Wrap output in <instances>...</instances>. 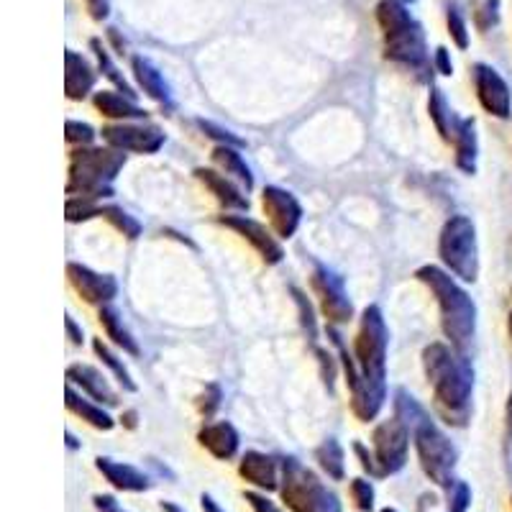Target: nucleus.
<instances>
[{"label":"nucleus","instance_id":"b1692460","mask_svg":"<svg viewBox=\"0 0 512 512\" xmlns=\"http://www.w3.org/2000/svg\"><path fill=\"white\" fill-rule=\"evenodd\" d=\"M64 405H67V410H70V413H75L77 418H82L85 423H90L93 428H98V431H111L113 425H116L113 415L108 413V410H105L100 402L85 400V397L75 390V384H70V382H67V387H64Z\"/></svg>","mask_w":512,"mask_h":512},{"label":"nucleus","instance_id":"9b49d317","mask_svg":"<svg viewBox=\"0 0 512 512\" xmlns=\"http://www.w3.org/2000/svg\"><path fill=\"white\" fill-rule=\"evenodd\" d=\"M100 136L118 152L154 154L164 146V131L152 123H111L103 126Z\"/></svg>","mask_w":512,"mask_h":512},{"label":"nucleus","instance_id":"c756f323","mask_svg":"<svg viewBox=\"0 0 512 512\" xmlns=\"http://www.w3.org/2000/svg\"><path fill=\"white\" fill-rule=\"evenodd\" d=\"M315 461L323 469V474L333 482H344L346 479V454L336 438H328V441L315 448Z\"/></svg>","mask_w":512,"mask_h":512},{"label":"nucleus","instance_id":"a211bd4d","mask_svg":"<svg viewBox=\"0 0 512 512\" xmlns=\"http://www.w3.org/2000/svg\"><path fill=\"white\" fill-rule=\"evenodd\" d=\"M98 72L82 54L67 49L64 52V95L70 100H85L93 93Z\"/></svg>","mask_w":512,"mask_h":512},{"label":"nucleus","instance_id":"1a4fd4ad","mask_svg":"<svg viewBox=\"0 0 512 512\" xmlns=\"http://www.w3.org/2000/svg\"><path fill=\"white\" fill-rule=\"evenodd\" d=\"M387 346H390V331H387L382 310L377 305H369L361 313L359 333L354 341V356L361 374L387 379Z\"/></svg>","mask_w":512,"mask_h":512},{"label":"nucleus","instance_id":"f704fd0d","mask_svg":"<svg viewBox=\"0 0 512 512\" xmlns=\"http://www.w3.org/2000/svg\"><path fill=\"white\" fill-rule=\"evenodd\" d=\"M100 208L98 200L93 198H70L67 200V208H64V216L70 223H80V221H90V218H98L100 216Z\"/></svg>","mask_w":512,"mask_h":512},{"label":"nucleus","instance_id":"603ef678","mask_svg":"<svg viewBox=\"0 0 512 512\" xmlns=\"http://www.w3.org/2000/svg\"><path fill=\"white\" fill-rule=\"evenodd\" d=\"M505 425H507V438L512 441V390L510 397H507V408H505Z\"/></svg>","mask_w":512,"mask_h":512},{"label":"nucleus","instance_id":"4c0bfd02","mask_svg":"<svg viewBox=\"0 0 512 512\" xmlns=\"http://www.w3.org/2000/svg\"><path fill=\"white\" fill-rule=\"evenodd\" d=\"M497 24H500V0H479L474 8V26L479 31H489Z\"/></svg>","mask_w":512,"mask_h":512},{"label":"nucleus","instance_id":"412c9836","mask_svg":"<svg viewBox=\"0 0 512 512\" xmlns=\"http://www.w3.org/2000/svg\"><path fill=\"white\" fill-rule=\"evenodd\" d=\"M198 441L200 446L208 448L210 454L216 456L218 461H231L233 456L239 454V446H241L239 431H236L233 423H228V420L203 425L198 433Z\"/></svg>","mask_w":512,"mask_h":512},{"label":"nucleus","instance_id":"de8ad7c7","mask_svg":"<svg viewBox=\"0 0 512 512\" xmlns=\"http://www.w3.org/2000/svg\"><path fill=\"white\" fill-rule=\"evenodd\" d=\"M93 502H95V510L98 512H126L121 507V502H118L113 495H95Z\"/></svg>","mask_w":512,"mask_h":512},{"label":"nucleus","instance_id":"8fccbe9b","mask_svg":"<svg viewBox=\"0 0 512 512\" xmlns=\"http://www.w3.org/2000/svg\"><path fill=\"white\" fill-rule=\"evenodd\" d=\"M64 328H67V336H70L72 344L82 346V341H85V338H82V328L77 326L75 318H70V315H67V318H64Z\"/></svg>","mask_w":512,"mask_h":512},{"label":"nucleus","instance_id":"f3484780","mask_svg":"<svg viewBox=\"0 0 512 512\" xmlns=\"http://www.w3.org/2000/svg\"><path fill=\"white\" fill-rule=\"evenodd\" d=\"M67 382L80 387L82 395H88L90 400L100 402L105 408H116L118 402H121L118 400V392L108 382V377L95 367H90V364H72L67 369Z\"/></svg>","mask_w":512,"mask_h":512},{"label":"nucleus","instance_id":"bf43d9fd","mask_svg":"<svg viewBox=\"0 0 512 512\" xmlns=\"http://www.w3.org/2000/svg\"><path fill=\"white\" fill-rule=\"evenodd\" d=\"M402 3H405V6H408V3H415V0H402Z\"/></svg>","mask_w":512,"mask_h":512},{"label":"nucleus","instance_id":"6ab92c4d","mask_svg":"<svg viewBox=\"0 0 512 512\" xmlns=\"http://www.w3.org/2000/svg\"><path fill=\"white\" fill-rule=\"evenodd\" d=\"M280 469L272 456L262 454V451H246L239 461V474L251 484V487L262 489V492H272L280 489Z\"/></svg>","mask_w":512,"mask_h":512},{"label":"nucleus","instance_id":"473e14b6","mask_svg":"<svg viewBox=\"0 0 512 512\" xmlns=\"http://www.w3.org/2000/svg\"><path fill=\"white\" fill-rule=\"evenodd\" d=\"M100 218H105V221L111 223L116 231H121L126 239L134 241L141 236V223L136 221L134 216H128L126 210L118 208V205H103V208H100Z\"/></svg>","mask_w":512,"mask_h":512},{"label":"nucleus","instance_id":"ea45409f","mask_svg":"<svg viewBox=\"0 0 512 512\" xmlns=\"http://www.w3.org/2000/svg\"><path fill=\"white\" fill-rule=\"evenodd\" d=\"M448 492V512H466L472 505V487L461 479H456L454 487L446 489Z\"/></svg>","mask_w":512,"mask_h":512},{"label":"nucleus","instance_id":"37998d69","mask_svg":"<svg viewBox=\"0 0 512 512\" xmlns=\"http://www.w3.org/2000/svg\"><path fill=\"white\" fill-rule=\"evenodd\" d=\"M221 397V387H218V384H208V387H205V395L198 400L200 413H203L205 418L216 415V410L221 408Z\"/></svg>","mask_w":512,"mask_h":512},{"label":"nucleus","instance_id":"39448f33","mask_svg":"<svg viewBox=\"0 0 512 512\" xmlns=\"http://www.w3.org/2000/svg\"><path fill=\"white\" fill-rule=\"evenodd\" d=\"M280 495L292 512H344V505L333 489L320 482L315 472L303 466L295 456L282 459Z\"/></svg>","mask_w":512,"mask_h":512},{"label":"nucleus","instance_id":"f257e3e1","mask_svg":"<svg viewBox=\"0 0 512 512\" xmlns=\"http://www.w3.org/2000/svg\"><path fill=\"white\" fill-rule=\"evenodd\" d=\"M423 369L433 387L436 410L448 425L464 428L472 418L474 367L464 351L451 344H431L423 351Z\"/></svg>","mask_w":512,"mask_h":512},{"label":"nucleus","instance_id":"79ce46f5","mask_svg":"<svg viewBox=\"0 0 512 512\" xmlns=\"http://www.w3.org/2000/svg\"><path fill=\"white\" fill-rule=\"evenodd\" d=\"M244 497L254 512H282V507L277 505L267 492H262V489H249Z\"/></svg>","mask_w":512,"mask_h":512},{"label":"nucleus","instance_id":"ddd939ff","mask_svg":"<svg viewBox=\"0 0 512 512\" xmlns=\"http://www.w3.org/2000/svg\"><path fill=\"white\" fill-rule=\"evenodd\" d=\"M472 80L474 90H477V100L484 111H487L489 116L507 121V118L512 116V95L510 88H507L505 77H502L495 67L479 62L472 67Z\"/></svg>","mask_w":512,"mask_h":512},{"label":"nucleus","instance_id":"6e6552de","mask_svg":"<svg viewBox=\"0 0 512 512\" xmlns=\"http://www.w3.org/2000/svg\"><path fill=\"white\" fill-rule=\"evenodd\" d=\"M328 336H331V341L338 349V356H341V367H344L346 384H349L351 392V410H354V415L361 423H372L382 413L384 400H387V379H374L361 374L356 356L349 354L344 341H341V333L333 326H328Z\"/></svg>","mask_w":512,"mask_h":512},{"label":"nucleus","instance_id":"aec40b11","mask_svg":"<svg viewBox=\"0 0 512 512\" xmlns=\"http://www.w3.org/2000/svg\"><path fill=\"white\" fill-rule=\"evenodd\" d=\"M95 466H98V472L105 477V482H111L121 492H134V495H139V492L152 489V479L146 477L141 469H136V466L108 459V456H98Z\"/></svg>","mask_w":512,"mask_h":512},{"label":"nucleus","instance_id":"423d86ee","mask_svg":"<svg viewBox=\"0 0 512 512\" xmlns=\"http://www.w3.org/2000/svg\"><path fill=\"white\" fill-rule=\"evenodd\" d=\"M413 443L425 477L441 489L454 487V469L456 461H459V451L451 443V438L438 428V423L431 415L420 420L413 428Z\"/></svg>","mask_w":512,"mask_h":512},{"label":"nucleus","instance_id":"72a5a7b5","mask_svg":"<svg viewBox=\"0 0 512 512\" xmlns=\"http://www.w3.org/2000/svg\"><path fill=\"white\" fill-rule=\"evenodd\" d=\"M351 502L356 505L359 512H374V500H377V492H374V484L364 477L351 479L349 484Z\"/></svg>","mask_w":512,"mask_h":512},{"label":"nucleus","instance_id":"20e7f679","mask_svg":"<svg viewBox=\"0 0 512 512\" xmlns=\"http://www.w3.org/2000/svg\"><path fill=\"white\" fill-rule=\"evenodd\" d=\"M126 164V152H118L113 146H77L70 154V182L67 195L70 198H111L113 180Z\"/></svg>","mask_w":512,"mask_h":512},{"label":"nucleus","instance_id":"5701e85b","mask_svg":"<svg viewBox=\"0 0 512 512\" xmlns=\"http://www.w3.org/2000/svg\"><path fill=\"white\" fill-rule=\"evenodd\" d=\"M93 105L98 108L100 116L113 118V121L131 123V121H146V111L141 105H136L134 98L116 93V90H100L95 93Z\"/></svg>","mask_w":512,"mask_h":512},{"label":"nucleus","instance_id":"9d476101","mask_svg":"<svg viewBox=\"0 0 512 512\" xmlns=\"http://www.w3.org/2000/svg\"><path fill=\"white\" fill-rule=\"evenodd\" d=\"M410 428L400 418H390L379 423L372 433V451L379 466V477H392L402 472L408 464Z\"/></svg>","mask_w":512,"mask_h":512},{"label":"nucleus","instance_id":"0eeeda50","mask_svg":"<svg viewBox=\"0 0 512 512\" xmlns=\"http://www.w3.org/2000/svg\"><path fill=\"white\" fill-rule=\"evenodd\" d=\"M438 256L446 272L459 277L461 282H477L479 277V246L477 228L472 218L451 216L438 239Z\"/></svg>","mask_w":512,"mask_h":512},{"label":"nucleus","instance_id":"58836bf2","mask_svg":"<svg viewBox=\"0 0 512 512\" xmlns=\"http://www.w3.org/2000/svg\"><path fill=\"white\" fill-rule=\"evenodd\" d=\"M95 128L82 121H67L64 126V141L72 146H90L95 141Z\"/></svg>","mask_w":512,"mask_h":512},{"label":"nucleus","instance_id":"7c9ffc66","mask_svg":"<svg viewBox=\"0 0 512 512\" xmlns=\"http://www.w3.org/2000/svg\"><path fill=\"white\" fill-rule=\"evenodd\" d=\"M90 47H93L95 59H98L100 75H103L105 80H111L113 85H116V88H118V93H123V95H128V98L136 100L134 88H131L126 77L121 75V70H118V67H116V62H113V57H111V54H108V47H105L103 41L93 39V41H90Z\"/></svg>","mask_w":512,"mask_h":512},{"label":"nucleus","instance_id":"49530a36","mask_svg":"<svg viewBox=\"0 0 512 512\" xmlns=\"http://www.w3.org/2000/svg\"><path fill=\"white\" fill-rule=\"evenodd\" d=\"M315 354H318L320 367H323V377H326L328 390H333V377H336V364H333V356L328 354L326 349H315Z\"/></svg>","mask_w":512,"mask_h":512},{"label":"nucleus","instance_id":"2eb2a0df","mask_svg":"<svg viewBox=\"0 0 512 512\" xmlns=\"http://www.w3.org/2000/svg\"><path fill=\"white\" fill-rule=\"evenodd\" d=\"M218 221H221V226L239 233L241 239L249 241L256 249V254L262 256L267 264H280L282 259H285V249H282V244L277 241L280 236H272V231H269L264 223L254 221V218L249 216H221Z\"/></svg>","mask_w":512,"mask_h":512},{"label":"nucleus","instance_id":"393cba45","mask_svg":"<svg viewBox=\"0 0 512 512\" xmlns=\"http://www.w3.org/2000/svg\"><path fill=\"white\" fill-rule=\"evenodd\" d=\"M131 70H134V77H136V82H139V88L144 90L149 98L157 100V103H162V105H167V108H172V93H169L167 80H164V75L157 70V64H154L152 59H146V57H141V54H136V57L131 59Z\"/></svg>","mask_w":512,"mask_h":512},{"label":"nucleus","instance_id":"c9c22d12","mask_svg":"<svg viewBox=\"0 0 512 512\" xmlns=\"http://www.w3.org/2000/svg\"><path fill=\"white\" fill-rule=\"evenodd\" d=\"M446 24H448V34H451L456 47L469 49V26H466V18L459 6H448Z\"/></svg>","mask_w":512,"mask_h":512},{"label":"nucleus","instance_id":"f03ea898","mask_svg":"<svg viewBox=\"0 0 512 512\" xmlns=\"http://www.w3.org/2000/svg\"><path fill=\"white\" fill-rule=\"evenodd\" d=\"M377 24L384 36V57L400 67H408L418 75V80H428L433 75V64L425 47V31L410 16L408 6L402 0H379Z\"/></svg>","mask_w":512,"mask_h":512},{"label":"nucleus","instance_id":"3c124183","mask_svg":"<svg viewBox=\"0 0 512 512\" xmlns=\"http://www.w3.org/2000/svg\"><path fill=\"white\" fill-rule=\"evenodd\" d=\"M200 505H203L205 512H226V510H221V505H218V502L213 500V497H210V495L200 497Z\"/></svg>","mask_w":512,"mask_h":512},{"label":"nucleus","instance_id":"a18cd8bd","mask_svg":"<svg viewBox=\"0 0 512 512\" xmlns=\"http://www.w3.org/2000/svg\"><path fill=\"white\" fill-rule=\"evenodd\" d=\"M433 67H436L438 75L451 77L454 75V62H451V52L446 47H438L436 54H433Z\"/></svg>","mask_w":512,"mask_h":512},{"label":"nucleus","instance_id":"2f4dec72","mask_svg":"<svg viewBox=\"0 0 512 512\" xmlns=\"http://www.w3.org/2000/svg\"><path fill=\"white\" fill-rule=\"evenodd\" d=\"M93 351H95V356H98V359L103 361L105 367L111 369L113 377L118 379V384H121L123 390H126V392H136V390H139L134 379H131V374H128V369L123 367V361L118 359V356L113 354V351L103 344V338H95V341H93Z\"/></svg>","mask_w":512,"mask_h":512},{"label":"nucleus","instance_id":"c03bdc74","mask_svg":"<svg viewBox=\"0 0 512 512\" xmlns=\"http://www.w3.org/2000/svg\"><path fill=\"white\" fill-rule=\"evenodd\" d=\"M354 454H356V459H359L361 469H364V472H367L369 477L382 479V477H379V466H377V459H374V451H372V454H369V448L364 446V443L356 441L354 443Z\"/></svg>","mask_w":512,"mask_h":512},{"label":"nucleus","instance_id":"09e8293b","mask_svg":"<svg viewBox=\"0 0 512 512\" xmlns=\"http://www.w3.org/2000/svg\"><path fill=\"white\" fill-rule=\"evenodd\" d=\"M88 3V11L95 21H103L111 13V0H85Z\"/></svg>","mask_w":512,"mask_h":512},{"label":"nucleus","instance_id":"a19ab883","mask_svg":"<svg viewBox=\"0 0 512 512\" xmlns=\"http://www.w3.org/2000/svg\"><path fill=\"white\" fill-rule=\"evenodd\" d=\"M198 126H200V131L208 136V139H216L221 146H236V149H241V146H244V139H239L236 134H231L228 128H221V126H216V123L203 121V118H198Z\"/></svg>","mask_w":512,"mask_h":512},{"label":"nucleus","instance_id":"cd10ccee","mask_svg":"<svg viewBox=\"0 0 512 512\" xmlns=\"http://www.w3.org/2000/svg\"><path fill=\"white\" fill-rule=\"evenodd\" d=\"M428 113H431V121L436 123L441 139L446 141V144H454L456 131H459L461 126V118L451 111V105H448L443 90L438 88L431 90V98H428Z\"/></svg>","mask_w":512,"mask_h":512},{"label":"nucleus","instance_id":"4d7b16f0","mask_svg":"<svg viewBox=\"0 0 512 512\" xmlns=\"http://www.w3.org/2000/svg\"><path fill=\"white\" fill-rule=\"evenodd\" d=\"M507 333H510V341H512V313L507 315Z\"/></svg>","mask_w":512,"mask_h":512},{"label":"nucleus","instance_id":"864d4df0","mask_svg":"<svg viewBox=\"0 0 512 512\" xmlns=\"http://www.w3.org/2000/svg\"><path fill=\"white\" fill-rule=\"evenodd\" d=\"M136 418H139V415H136V410H126V413L121 415V423L126 425V428H131V431H134V428H136Z\"/></svg>","mask_w":512,"mask_h":512},{"label":"nucleus","instance_id":"dca6fc26","mask_svg":"<svg viewBox=\"0 0 512 512\" xmlns=\"http://www.w3.org/2000/svg\"><path fill=\"white\" fill-rule=\"evenodd\" d=\"M67 280H70V285L75 287V292L85 303L100 305V308L111 303L113 297L118 295V282L113 280L111 274L93 272L85 264H67Z\"/></svg>","mask_w":512,"mask_h":512},{"label":"nucleus","instance_id":"bb28decb","mask_svg":"<svg viewBox=\"0 0 512 512\" xmlns=\"http://www.w3.org/2000/svg\"><path fill=\"white\" fill-rule=\"evenodd\" d=\"M213 162L221 169L223 175L231 177L233 182H239L244 190H251L254 187V175H251V167L246 164V159L241 157V152L236 146H221L218 144L213 149Z\"/></svg>","mask_w":512,"mask_h":512},{"label":"nucleus","instance_id":"e433bc0d","mask_svg":"<svg viewBox=\"0 0 512 512\" xmlns=\"http://www.w3.org/2000/svg\"><path fill=\"white\" fill-rule=\"evenodd\" d=\"M292 297H295V305L297 310H300V323H303L305 333H308L310 341H315L318 338V320H315V310L313 305H310L308 295H305L303 290H297V287H290Z\"/></svg>","mask_w":512,"mask_h":512},{"label":"nucleus","instance_id":"f8f14e48","mask_svg":"<svg viewBox=\"0 0 512 512\" xmlns=\"http://www.w3.org/2000/svg\"><path fill=\"white\" fill-rule=\"evenodd\" d=\"M313 290L318 295V303L323 315L328 318V323H336V326H344L354 318V305H351L349 295H346L344 280L333 274L331 269L318 267L313 272Z\"/></svg>","mask_w":512,"mask_h":512},{"label":"nucleus","instance_id":"a878e982","mask_svg":"<svg viewBox=\"0 0 512 512\" xmlns=\"http://www.w3.org/2000/svg\"><path fill=\"white\" fill-rule=\"evenodd\" d=\"M456 149V167L464 175H474L477 172V157H479V139H477V121L474 118H461V126L456 131L454 139Z\"/></svg>","mask_w":512,"mask_h":512},{"label":"nucleus","instance_id":"4be33fe9","mask_svg":"<svg viewBox=\"0 0 512 512\" xmlns=\"http://www.w3.org/2000/svg\"><path fill=\"white\" fill-rule=\"evenodd\" d=\"M195 177L208 187L210 195H216V200L223 205V208L241 210V213L249 210V198H246L244 192H241V187L236 185L231 177L221 175V172H216V169H205V167L195 169Z\"/></svg>","mask_w":512,"mask_h":512},{"label":"nucleus","instance_id":"7ed1b4c3","mask_svg":"<svg viewBox=\"0 0 512 512\" xmlns=\"http://www.w3.org/2000/svg\"><path fill=\"white\" fill-rule=\"evenodd\" d=\"M415 277L436 297L438 308H441V326L448 344L466 354V349L472 344L474 331H477V305L469 297V292L451 277V272L433 267V264L420 267Z\"/></svg>","mask_w":512,"mask_h":512},{"label":"nucleus","instance_id":"4468645a","mask_svg":"<svg viewBox=\"0 0 512 512\" xmlns=\"http://www.w3.org/2000/svg\"><path fill=\"white\" fill-rule=\"evenodd\" d=\"M262 208L267 213L269 223H272V231L280 236V239H292L303 221V205L297 203V198L292 192L282 190V187H264L262 192Z\"/></svg>","mask_w":512,"mask_h":512},{"label":"nucleus","instance_id":"6e6d98bb","mask_svg":"<svg viewBox=\"0 0 512 512\" xmlns=\"http://www.w3.org/2000/svg\"><path fill=\"white\" fill-rule=\"evenodd\" d=\"M162 510L164 512H185L180 505H175V502H162Z\"/></svg>","mask_w":512,"mask_h":512},{"label":"nucleus","instance_id":"13d9d810","mask_svg":"<svg viewBox=\"0 0 512 512\" xmlns=\"http://www.w3.org/2000/svg\"><path fill=\"white\" fill-rule=\"evenodd\" d=\"M379 512H400V510H395V507H384V510H379Z\"/></svg>","mask_w":512,"mask_h":512},{"label":"nucleus","instance_id":"5fc2aeb1","mask_svg":"<svg viewBox=\"0 0 512 512\" xmlns=\"http://www.w3.org/2000/svg\"><path fill=\"white\" fill-rule=\"evenodd\" d=\"M64 438H67V448H70V451H77V448H80V443H77V438L72 436L70 431L64 433Z\"/></svg>","mask_w":512,"mask_h":512},{"label":"nucleus","instance_id":"c85d7f7f","mask_svg":"<svg viewBox=\"0 0 512 512\" xmlns=\"http://www.w3.org/2000/svg\"><path fill=\"white\" fill-rule=\"evenodd\" d=\"M98 320H100V326H103L105 336L111 338L118 349L126 351V354L131 356H139V344H136V338L131 336V331H128L126 326H123L121 313H118L113 305H103L98 313Z\"/></svg>","mask_w":512,"mask_h":512}]
</instances>
